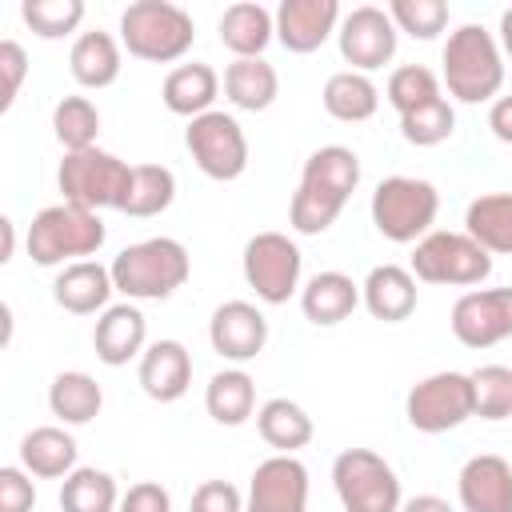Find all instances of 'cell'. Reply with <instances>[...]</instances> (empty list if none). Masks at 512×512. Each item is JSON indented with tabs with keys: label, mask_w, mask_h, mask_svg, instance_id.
Segmentation results:
<instances>
[{
	"label": "cell",
	"mask_w": 512,
	"mask_h": 512,
	"mask_svg": "<svg viewBox=\"0 0 512 512\" xmlns=\"http://www.w3.org/2000/svg\"><path fill=\"white\" fill-rule=\"evenodd\" d=\"M452 336L464 348H492L512 336V288H472L452 304Z\"/></svg>",
	"instance_id": "cell-14"
},
{
	"label": "cell",
	"mask_w": 512,
	"mask_h": 512,
	"mask_svg": "<svg viewBox=\"0 0 512 512\" xmlns=\"http://www.w3.org/2000/svg\"><path fill=\"white\" fill-rule=\"evenodd\" d=\"M116 284H112V268H104L100 260H76V264H64L52 280V300L72 312V316H92V312H104L112 308Z\"/></svg>",
	"instance_id": "cell-20"
},
{
	"label": "cell",
	"mask_w": 512,
	"mask_h": 512,
	"mask_svg": "<svg viewBox=\"0 0 512 512\" xmlns=\"http://www.w3.org/2000/svg\"><path fill=\"white\" fill-rule=\"evenodd\" d=\"M76 440L72 432H64L60 424H40L32 432H24L20 440V468L28 476H40V480H64L76 472Z\"/></svg>",
	"instance_id": "cell-25"
},
{
	"label": "cell",
	"mask_w": 512,
	"mask_h": 512,
	"mask_svg": "<svg viewBox=\"0 0 512 512\" xmlns=\"http://www.w3.org/2000/svg\"><path fill=\"white\" fill-rule=\"evenodd\" d=\"M224 96L244 108V112H264L276 104L280 96V76L276 68L264 60V56H252V60H232L224 68Z\"/></svg>",
	"instance_id": "cell-31"
},
{
	"label": "cell",
	"mask_w": 512,
	"mask_h": 512,
	"mask_svg": "<svg viewBox=\"0 0 512 512\" xmlns=\"http://www.w3.org/2000/svg\"><path fill=\"white\" fill-rule=\"evenodd\" d=\"M56 184L68 204H80L88 212H100V208L120 212L128 184H132V164H124L120 156H112L104 148L64 152V160L56 168Z\"/></svg>",
	"instance_id": "cell-7"
},
{
	"label": "cell",
	"mask_w": 512,
	"mask_h": 512,
	"mask_svg": "<svg viewBox=\"0 0 512 512\" xmlns=\"http://www.w3.org/2000/svg\"><path fill=\"white\" fill-rule=\"evenodd\" d=\"M244 512H308V468L296 456H268L256 464Z\"/></svg>",
	"instance_id": "cell-15"
},
{
	"label": "cell",
	"mask_w": 512,
	"mask_h": 512,
	"mask_svg": "<svg viewBox=\"0 0 512 512\" xmlns=\"http://www.w3.org/2000/svg\"><path fill=\"white\" fill-rule=\"evenodd\" d=\"M244 280L248 288L264 300V304H288L300 288V272H304V256L296 248V240H288L284 232H256L244 244Z\"/></svg>",
	"instance_id": "cell-12"
},
{
	"label": "cell",
	"mask_w": 512,
	"mask_h": 512,
	"mask_svg": "<svg viewBox=\"0 0 512 512\" xmlns=\"http://www.w3.org/2000/svg\"><path fill=\"white\" fill-rule=\"evenodd\" d=\"M36 504V484L24 468L4 464L0 468V512H32Z\"/></svg>",
	"instance_id": "cell-42"
},
{
	"label": "cell",
	"mask_w": 512,
	"mask_h": 512,
	"mask_svg": "<svg viewBox=\"0 0 512 512\" xmlns=\"http://www.w3.org/2000/svg\"><path fill=\"white\" fill-rule=\"evenodd\" d=\"M64 512H120V488L104 468H76L60 484Z\"/></svg>",
	"instance_id": "cell-35"
},
{
	"label": "cell",
	"mask_w": 512,
	"mask_h": 512,
	"mask_svg": "<svg viewBox=\"0 0 512 512\" xmlns=\"http://www.w3.org/2000/svg\"><path fill=\"white\" fill-rule=\"evenodd\" d=\"M412 276L420 284L472 288L492 276V256L468 232H428L412 248Z\"/></svg>",
	"instance_id": "cell-9"
},
{
	"label": "cell",
	"mask_w": 512,
	"mask_h": 512,
	"mask_svg": "<svg viewBox=\"0 0 512 512\" xmlns=\"http://www.w3.org/2000/svg\"><path fill=\"white\" fill-rule=\"evenodd\" d=\"M372 224L392 244H420L440 212L436 184L420 176H384L372 192Z\"/></svg>",
	"instance_id": "cell-6"
},
{
	"label": "cell",
	"mask_w": 512,
	"mask_h": 512,
	"mask_svg": "<svg viewBox=\"0 0 512 512\" xmlns=\"http://www.w3.org/2000/svg\"><path fill=\"white\" fill-rule=\"evenodd\" d=\"M464 232L488 256H512V192H484L464 212Z\"/></svg>",
	"instance_id": "cell-29"
},
{
	"label": "cell",
	"mask_w": 512,
	"mask_h": 512,
	"mask_svg": "<svg viewBox=\"0 0 512 512\" xmlns=\"http://www.w3.org/2000/svg\"><path fill=\"white\" fill-rule=\"evenodd\" d=\"M188 512H244V496H240V488L228 484V480H204V484L192 492Z\"/></svg>",
	"instance_id": "cell-43"
},
{
	"label": "cell",
	"mask_w": 512,
	"mask_h": 512,
	"mask_svg": "<svg viewBox=\"0 0 512 512\" xmlns=\"http://www.w3.org/2000/svg\"><path fill=\"white\" fill-rule=\"evenodd\" d=\"M204 408L216 424L224 428H240L244 420H252L256 412V380L244 368H224L208 380L204 388Z\"/></svg>",
	"instance_id": "cell-32"
},
{
	"label": "cell",
	"mask_w": 512,
	"mask_h": 512,
	"mask_svg": "<svg viewBox=\"0 0 512 512\" xmlns=\"http://www.w3.org/2000/svg\"><path fill=\"white\" fill-rule=\"evenodd\" d=\"M384 96H388V104H392L400 116H408V112H416V108L440 100V76H436L432 68H424V64H400V68L388 76Z\"/></svg>",
	"instance_id": "cell-37"
},
{
	"label": "cell",
	"mask_w": 512,
	"mask_h": 512,
	"mask_svg": "<svg viewBox=\"0 0 512 512\" xmlns=\"http://www.w3.org/2000/svg\"><path fill=\"white\" fill-rule=\"evenodd\" d=\"M400 512H456V508H452L444 496H436V492H420V496L404 500Z\"/></svg>",
	"instance_id": "cell-47"
},
{
	"label": "cell",
	"mask_w": 512,
	"mask_h": 512,
	"mask_svg": "<svg viewBox=\"0 0 512 512\" xmlns=\"http://www.w3.org/2000/svg\"><path fill=\"white\" fill-rule=\"evenodd\" d=\"M360 304V284L348 272H316L304 288H300V312L316 324V328H332L340 320H348Z\"/></svg>",
	"instance_id": "cell-24"
},
{
	"label": "cell",
	"mask_w": 512,
	"mask_h": 512,
	"mask_svg": "<svg viewBox=\"0 0 512 512\" xmlns=\"http://www.w3.org/2000/svg\"><path fill=\"white\" fill-rule=\"evenodd\" d=\"M144 340H148V320L132 300L104 308L92 328V348L108 368H120V364L144 356Z\"/></svg>",
	"instance_id": "cell-21"
},
{
	"label": "cell",
	"mask_w": 512,
	"mask_h": 512,
	"mask_svg": "<svg viewBox=\"0 0 512 512\" xmlns=\"http://www.w3.org/2000/svg\"><path fill=\"white\" fill-rule=\"evenodd\" d=\"M452 132H456V108L444 96L424 104V108H416V112H408V116H400V136L408 144H416V148H436Z\"/></svg>",
	"instance_id": "cell-39"
},
{
	"label": "cell",
	"mask_w": 512,
	"mask_h": 512,
	"mask_svg": "<svg viewBox=\"0 0 512 512\" xmlns=\"http://www.w3.org/2000/svg\"><path fill=\"white\" fill-rule=\"evenodd\" d=\"M184 144L196 160V168L208 176V180H240L244 168H248V136L240 128V120L232 112H204L196 120H188L184 128Z\"/></svg>",
	"instance_id": "cell-11"
},
{
	"label": "cell",
	"mask_w": 512,
	"mask_h": 512,
	"mask_svg": "<svg viewBox=\"0 0 512 512\" xmlns=\"http://www.w3.org/2000/svg\"><path fill=\"white\" fill-rule=\"evenodd\" d=\"M388 16L400 32H408L416 40H432L448 28V4L444 0H392Z\"/></svg>",
	"instance_id": "cell-41"
},
{
	"label": "cell",
	"mask_w": 512,
	"mask_h": 512,
	"mask_svg": "<svg viewBox=\"0 0 512 512\" xmlns=\"http://www.w3.org/2000/svg\"><path fill=\"white\" fill-rule=\"evenodd\" d=\"M256 432H260V440L268 448H276L284 456H296V448H304L316 436V424L296 400L272 396V400H264L256 408Z\"/></svg>",
	"instance_id": "cell-27"
},
{
	"label": "cell",
	"mask_w": 512,
	"mask_h": 512,
	"mask_svg": "<svg viewBox=\"0 0 512 512\" xmlns=\"http://www.w3.org/2000/svg\"><path fill=\"white\" fill-rule=\"evenodd\" d=\"M172 200H176L172 168H164V164H132V184H128V196L120 204L124 216H136V220L160 216V212L172 208Z\"/></svg>",
	"instance_id": "cell-34"
},
{
	"label": "cell",
	"mask_w": 512,
	"mask_h": 512,
	"mask_svg": "<svg viewBox=\"0 0 512 512\" xmlns=\"http://www.w3.org/2000/svg\"><path fill=\"white\" fill-rule=\"evenodd\" d=\"M360 188V156L344 144L316 148L300 168V188L288 204V224L300 236H320L336 224L352 192Z\"/></svg>",
	"instance_id": "cell-1"
},
{
	"label": "cell",
	"mask_w": 512,
	"mask_h": 512,
	"mask_svg": "<svg viewBox=\"0 0 512 512\" xmlns=\"http://www.w3.org/2000/svg\"><path fill=\"white\" fill-rule=\"evenodd\" d=\"M488 128L500 144H512V92L508 96H496L492 108H488Z\"/></svg>",
	"instance_id": "cell-46"
},
{
	"label": "cell",
	"mask_w": 512,
	"mask_h": 512,
	"mask_svg": "<svg viewBox=\"0 0 512 512\" xmlns=\"http://www.w3.org/2000/svg\"><path fill=\"white\" fill-rule=\"evenodd\" d=\"M440 60H444L448 96H456L460 104H484L500 96L504 52H500V40L484 24H460L456 32H448Z\"/></svg>",
	"instance_id": "cell-4"
},
{
	"label": "cell",
	"mask_w": 512,
	"mask_h": 512,
	"mask_svg": "<svg viewBox=\"0 0 512 512\" xmlns=\"http://www.w3.org/2000/svg\"><path fill=\"white\" fill-rule=\"evenodd\" d=\"M272 40H276V12H268L264 4L240 0V4H228L224 8V16H220V44L236 60L260 56Z\"/></svg>",
	"instance_id": "cell-26"
},
{
	"label": "cell",
	"mask_w": 512,
	"mask_h": 512,
	"mask_svg": "<svg viewBox=\"0 0 512 512\" xmlns=\"http://www.w3.org/2000/svg\"><path fill=\"white\" fill-rule=\"evenodd\" d=\"M320 100H324V112H328L332 120L360 124V120H372V116H376V108H380V88L372 84L368 72L344 68V72H332V76H328Z\"/></svg>",
	"instance_id": "cell-30"
},
{
	"label": "cell",
	"mask_w": 512,
	"mask_h": 512,
	"mask_svg": "<svg viewBox=\"0 0 512 512\" xmlns=\"http://www.w3.org/2000/svg\"><path fill=\"white\" fill-rule=\"evenodd\" d=\"M48 408L60 424H88L100 416L104 408V388L88 376V372H60L48 384Z\"/></svg>",
	"instance_id": "cell-33"
},
{
	"label": "cell",
	"mask_w": 512,
	"mask_h": 512,
	"mask_svg": "<svg viewBox=\"0 0 512 512\" xmlns=\"http://www.w3.org/2000/svg\"><path fill=\"white\" fill-rule=\"evenodd\" d=\"M472 376V404L480 420H504L512 416V368L504 364H484Z\"/></svg>",
	"instance_id": "cell-40"
},
{
	"label": "cell",
	"mask_w": 512,
	"mask_h": 512,
	"mask_svg": "<svg viewBox=\"0 0 512 512\" xmlns=\"http://www.w3.org/2000/svg\"><path fill=\"white\" fill-rule=\"evenodd\" d=\"M396 40H400V28L376 4L352 8L340 20V28H336L340 56H344V64H352V72H376V68H384L396 56Z\"/></svg>",
	"instance_id": "cell-13"
},
{
	"label": "cell",
	"mask_w": 512,
	"mask_h": 512,
	"mask_svg": "<svg viewBox=\"0 0 512 512\" xmlns=\"http://www.w3.org/2000/svg\"><path fill=\"white\" fill-rule=\"evenodd\" d=\"M0 240H4V244H0V264H8V260H12V248H16V224H12L8 216L0 220Z\"/></svg>",
	"instance_id": "cell-48"
},
{
	"label": "cell",
	"mask_w": 512,
	"mask_h": 512,
	"mask_svg": "<svg viewBox=\"0 0 512 512\" xmlns=\"http://www.w3.org/2000/svg\"><path fill=\"white\" fill-rule=\"evenodd\" d=\"M196 40L192 16L172 0H136L120 12V44L148 64L180 60Z\"/></svg>",
	"instance_id": "cell-5"
},
{
	"label": "cell",
	"mask_w": 512,
	"mask_h": 512,
	"mask_svg": "<svg viewBox=\"0 0 512 512\" xmlns=\"http://www.w3.org/2000/svg\"><path fill=\"white\" fill-rule=\"evenodd\" d=\"M52 132H56V140H60L64 152L96 148V136H100V108H96L88 96H64V100L52 108Z\"/></svg>",
	"instance_id": "cell-36"
},
{
	"label": "cell",
	"mask_w": 512,
	"mask_h": 512,
	"mask_svg": "<svg viewBox=\"0 0 512 512\" xmlns=\"http://www.w3.org/2000/svg\"><path fill=\"white\" fill-rule=\"evenodd\" d=\"M20 16L40 40H60V36H72L80 28L84 0H24Z\"/></svg>",
	"instance_id": "cell-38"
},
{
	"label": "cell",
	"mask_w": 512,
	"mask_h": 512,
	"mask_svg": "<svg viewBox=\"0 0 512 512\" xmlns=\"http://www.w3.org/2000/svg\"><path fill=\"white\" fill-rule=\"evenodd\" d=\"M336 28H340L336 0H284L276 8V40L296 56L316 52Z\"/></svg>",
	"instance_id": "cell-18"
},
{
	"label": "cell",
	"mask_w": 512,
	"mask_h": 512,
	"mask_svg": "<svg viewBox=\"0 0 512 512\" xmlns=\"http://www.w3.org/2000/svg\"><path fill=\"white\" fill-rule=\"evenodd\" d=\"M0 76H4V96H0V108L8 112V108H12V100L20 96L24 76H28V56H24V48H20L16 40H4V44H0Z\"/></svg>",
	"instance_id": "cell-44"
},
{
	"label": "cell",
	"mask_w": 512,
	"mask_h": 512,
	"mask_svg": "<svg viewBox=\"0 0 512 512\" xmlns=\"http://www.w3.org/2000/svg\"><path fill=\"white\" fill-rule=\"evenodd\" d=\"M404 416L416 432L424 436H440L460 428L468 416H476L472 404V376L468 372H432L424 380H416L408 388L404 400Z\"/></svg>",
	"instance_id": "cell-10"
},
{
	"label": "cell",
	"mask_w": 512,
	"mask_h": 512,
	"mask_svg": "<svg viewBox=\"0 0 512 512\" xmlns=\"http://www.w3.org/2000/svg\"><path fill=\"white\" fill-rule=\"evenodd\" d=\"M104 240H108V228H104L100 212L60 200L32 216L24 244L40 268H56V264H76V260L96 256L104 248Z\"/></svg>",
	"instance_id": "cell-3"
},
{
	"label": "cell",
	"mask_w": 512,
	"mask_h": 512,
	"mask_svg": "<svg viewBox=\"0 0 512 512\" xmlns=\"http://www.w3.org/2000/svg\"><path fill=\"white\" fill-rule=\"evenodd\" d=\"M220 84H224V80L216 76L212 64H200V60L176 64V68L164 76V84H160V100H164L168 112L196 120V116L212 112V104H216V96H220Z\"/></svg>",
	"instance_id": "cell-23"
},
{
	"label": "cell",
	"mask_w": 512,
	"mask_h": 512,
	"mask_svg": "<svg viewBox=\"0 0 512 512\" xmlns=\"http://www.w3.org/2000/svg\"><path fill=\"white\" fill-rule=\"evenodd\" d=\"M68 68H72V80L80 84V88H108V84H116V76H120V44H116V36L112 32H80L76 36V44H72V52H68Z\"/></svg>",
	"instance_id": "cell-28"
},
{
	"label": "cell",
	"mask_w": 512,
	"mask_h": 512,
	"mask_svg": "<svg viewBox=\"0 0 512 512\" xmlns=\"http://www.w3.org/2000/svg\"><path fill=\"white\" fill-rule=\"evenodd\" d=\"M456 496L464 512H512V464L496 452L464 460L456 476Z\"/></svg>",
	"instance_id": "cell-17"
},
{
	"label": "cell",
	"mask_w": 512,
	"mask_h": 512,
	"mask_svg": "<svg viewBox=\"0 0 512 512\" xmlns=\"http://www.w3.org/2000/svg\"><path fill=\"white\" fill-rule=\"evenodd\" d=\"M332 488L344 512H400L404 504L396 468L372 448H344L332 460Z\"/></svg>",
	"instance_id": "cell-8"
},
{
	"label": "cell",
	"mask_w": 512,
	"mask_h": 512,
	"mask_svg": "<svg viewBox=\"0 0 512 512\" xmlns=\"http://www.w3.org/2000/svg\"><path fill=\"white\" fill-rule=\"evenodd\" d=\"M208 344L232 364H248L268 344V320L248 300H224L208 320Z\"/></svg>",
	"instance_id": "cell-16"
},
{
	"label": "cell",
	"mask_w": 512,
	"mask_h": 512,
	"mask_svg": "<svg viewBox=\"0 0 512 512\" xmlns=\"http://www.w3.org/2000/svg\"><path fill=\"white\" fill-rule=\"evenodd\" d=\"M120 512H172V496L156 480H140L120 496Z\"/></svg>",
	"instance_id": "cell-45"
},
{
	"label": "cell",
	"mask_w": 512,
	"mask_h": 512,
	"mask_svg": "<svg viewBox=\"0 0 512 512\" xmlns=\"http://www.w3.org/2000/svg\"><path fill=\"white\" fill-rule=\"evenodd\" d=\"M500 52L512 60V8L500 12Z\"/></svg>",
	"instance_id": "cell-49"
},
{
	"label": "cell",
	"mask_w": 512,
	"mask_h": 512,
	"mask_svg": "<svg viewBox=\"0 0 512 512\" xmlns=\"http://www.w3.org/2000/svg\"><path fill=\"white\" fill-rule=\"evenodd\" d=\"M360 304L384 320V324H400L416 312L420 304V288H416V276L412 268H400V264H376L364 284H360Z\"/></svg>",
	"instance_id": "cell-22"
},
{
	"label": "cell",
	"mask_w": 512,
	"mask_h": 512,
	"mask_svg": "<svg viewBox=\"0 0 512 512\" xmlns=\"http://www.w3.org/2000/svg\"><path fill=\"white\" fill-rule=\"evenodd\" d=\"M112 284L128 300H168L192 276V256L176 236H148L140 244L120 248L108 264Z\"/></svg>",
	"instance_id": "cell-2"
},
{
	"label": "cell",
	"mask_w": 512,
	"mask_h": 512,
	"mask_svg": "<svg viewBox=\"0 0 512 512\" xmlns=\"http://www.w3.org/2000/svg\"><path fill=\"white\" fill-rule=\"evenodd\" d=\"M140 388L156 404H172L192 388V352L180 340H156L140 356Z\"/></svg>",
	"instance_id": "cell-19"
}]
</instances>
